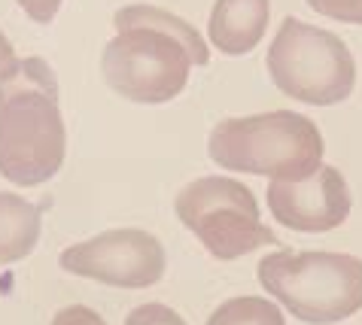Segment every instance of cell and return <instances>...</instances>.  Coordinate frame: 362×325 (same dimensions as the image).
I'll return each instance as SVG.
<instances>
[{
  "mask_svg": "<svg viewBox=\"0 0 362 325\" xmlns=\"http://www.w3.org/2000/svg\"><path fill=\"white\" fill-rule=\"evenodd\" d=\"M268 213L280 225L301 235H320L344 225L350 216V191L341 170L320 165L305 179H271L265 191Z\"/></svg>",
  "mask_w": 362,
  "mask_h": 325,
  "instance_id": "8",
  "label": "cell"
},
{
  "mask_svg": "<svg viewBox=\"0 0 362 325\" xmlns=\"http://www.w3.org/2000/svg\"><path fill=\"white\" fill-rule=\"evenodd\" d=\"M271 18V0H216L207 37L219 52L247 55L262 43Z\"/></svg>",
  "mask_w": 362,
  "mask_h": 325,
  "instance_id": "9",
  "label": "cell"
},
{
  "mask_svg": "<svg viewBox=\"0 0 362 325\" xmlns=\"http://www.w3.org/2000/svg\"><path fill=\"white\" fill-rule=\"evenodd\" d=\"M323 134L317 122L293 110L216 122L207 152L219 167L271 179H305L323 165Z\"/></svg>",
  "mask_w": 362,
  "mask_h": 325,
  "instance_id": "3",
  "label": "cell"
},
{
  "mask_svg": "<svg viewBox=\"0 0 362 325\" xmlns=\"http://www.w3.org/2000/svg\"><path fill=\"white\" fill-rule=\"evenodd\" d=\"M40 228H43V213L34 201H28L16 191H0V265L31 256Z\"/></svg>",
  "mask_w": 362,
  "mask_h": 325,
  "instance_id": "10",
  "label": "cell"
},
{
  "mask_svg": "<svg viewBox=\"0 0 362 325\" xmlns=\"http://www.w3.org/2000/svg\"><path fill=\"white\" fill-rule=\"evenodd\" d=\"M207 325H286L277 304L259 295L228 298L210 313Z\"/></svg>",
  "mask_w": 362,
  "mask_h": 325,
  "instance_id": "11",
  "label": "cell"
},
{
  "mask_svg": "<svg viewBox=\"0 0 362 325\" xmlns=\"http://www.w3.org/2000/svg\"><path fill=\"white\" fill-rule=\"evenodd\" d=\"M116 37L100 58L107 85L134 104H165L186 88L192 67L210 61L201 34L174 13L146 4L119 9Z\"/></svg>",
  "mask_w": 362,
  "mask_h": 325,
  "instance_id": "1",
  "label": "cell"
},
{
  "mask_svg": "<svg viewBox=\"0 0 362 325\" xmlns=\"http://www.w3.org/2000/svg\"><path fill=\"white\" fill-rule=\"evenodd\" d=\"M52 325H107V322L98 310L86 307V304H70V307H62L55 313Z\"/></svg>",
  "mask_w": 362,
  "mask_h": 325,
  "instance_id": "14",
  "label": "cell"
},
{
  "mask_svg": "<svg viewBox=\"0 0 362 325\" xmlns=\"http://www.w3.org/2000/svg\"><path fill=\"white\" fill-rule=\"evenodd\" d=\"M174 210L201 247L219 261H235L277 243L274 231L259 219L253 191L231 177H201L189 182L177 195Z\"/></svg>",
  "mask_w": 362,
  "mask_h": 325,
  "instance_id": "6",
  "label": "cell"
},
{
  "mask_svg": "<svg viewBox=\"0 0 362 325\" xmlns=\"http://www.w3.org/2000/svg\"><path fill=\"white\" fill-rule=\"evenodd\" d=\"M62 271L116 289H149L165 277L162 240L140 228H116L67 247L58 256Z\"/></svg>",
  "mask_w": 362,
  "mask_h": 325,
  "instance_id": "7",
  "label": "cell"
},
{
  "mask_svg": "<svg viewBox=\"0 0 362 325\" xmlns=\"http://www.w3.org/2000/svg\"><path fill=\"white\" fill-rule=\"evenodd\" d=\"M67 131L58 79L49 61L16 58L0 73V177L13 186H43L64 165Z\"/></svg>",
  "mask_w": 362,
  "mask_h": 325,
  "instance_id": "2",
  "label": "cell"
},
{
  "mask_svg": "<svg viewBox=\"0 0 362 325\" xmlns=\"http://www.w3.org/2000/svg\"><path fill=\"white\" fill-rule=\"evenodd\" d=\"M18 6L28 13V18H34L37 25H49L62 9V0H16Z\"/></svg>",
  "mask_w": 362,
  "mask_h": 325,
  "instance_id": "15",
  "label": "cell"
},
{
  "mask_svg": "<svg viewBox=\"0 0 362 325\" xmlns=\"http://www.w3.org/2000/svg\"><path fill=\"white\" fill-rule=\"evenodd\" d=\"M265 64L271 83L284 95L310 107L341 104L356 85V64L344 40L293 16L284 18Z\"/></svg>",
  "mask_w": 362,
  "mask_h": 325,
  "instance_id": "5",
  "label": "cell"
},
{
  "mask_svg": "<svg viewBox=\"0 0 362 325\" xmlns=\"http://www.w3.org/2000/svg\"><path fill=\"white\" fill-rule=\"evenodd\" d=\"M125 325H186V319L168 304H140L125 317Z\"/></svg>",
  "mask_w": 362,
  "mask_h": 325,
  "instance_id": "13",
  "label": "cell"
},
{
  "mask_svg": "<svg viewBox=\"0 0 362 325\" xmlns=\"http://www.w3.org/2000/svg\"><path fill=\"white\" fill-rule=\"evenodd\" d=\"M259 283L296 319L332 325L362 310V259L280 249L259 261Z\"/></svg>",
  "mask_w": 362,
  "mask_h": 325,
  "instance_id": "4",
  "label": "cell"
},
{
  "mask_svg": "<svg viewBox=\"0 0 362 325\" xmlns=\"http://www.w3.org/2000/svg\"><path fill=\"white\" fill-rule=\"evenodd\" d=\"M314 13L344 25H362V0H305Z\"/></svg>",
  "mask_w": 362,
  "mask_h": 325,
  "instance_id": "12",
  "label": "cell"
},
{
  "mask_svg": "<svg viewBox=\"0 0 362 325\" xmlns=\"http://www.w3.org/2000/svg\"><path fill=\"white\" fill-rule=\"evenodd\" d=\"M16 61V52H13V43H9L6 40V34L4 30H0V73H4V70L9 67Z\"/></svg>",
  "mask_w": 362,
  "mask_h": 325,
  "instance_id": "16",
  "label": "cell"
}]
</instances>
